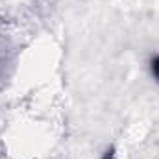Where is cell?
I'll return each instance as SVG.
<instances>
[{"instance_id": "6da1fadb", "label": "cell", "mask_w": 159, "mask_h": 159, "mask_svg": "<svg viewBox=\"0 0 159 159\" xmlns=\"http://www.w3.org/2000/svg\"><path fill=\"white\" fill-rule=\"evenodd\" d=\"M148 70H150V76L154 81L159 83V54H154L148 61Z\"/></svg>"}, {"instance_id": "7a4b0ae2", "label": "cell", "mask_w": 159, "mask_h": 159, "mask_svg": "<svg viewBox=\"0 0 159 159\" xmlns=\"http://www.w3.org/2000/svg\"><path fill=\"white\" fill-rule=\"evenodd\" d=\"M102 159H115V150L111 148V150H107L104 156H102Z\"/></svg>"}]
</instances>
